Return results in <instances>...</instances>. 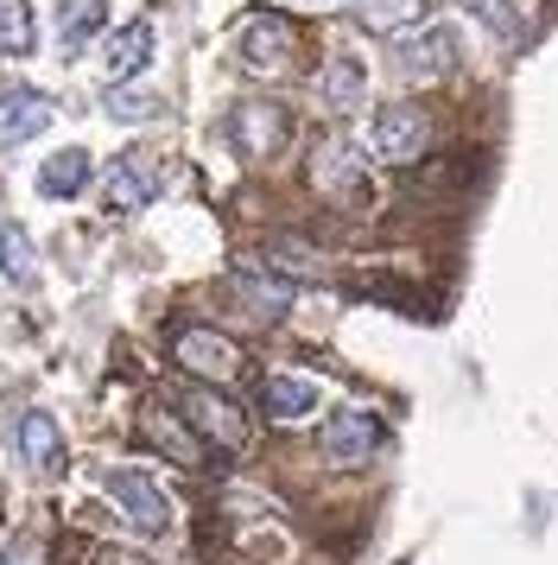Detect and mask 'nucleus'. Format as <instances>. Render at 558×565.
Wrapping results in <instances>:
<instances>
[{
	"instance_id": "5701e85b",
	"label": "nucleus",
	"mask_w": 558,
	"mask_h": 565,
	"mask_svg": "<svg viewBox=\"0 0 558 565\" xmlns=\"http://www.w3.org/2000/svg\"><path fill=\"white\" fill-rule=\"evenodd\" d=\"M0 57H32V7L0 0Z\"/></svg>"
},
{
	"instance_id": "0eeeda50",
	"label": "nucleus",
	"mask_w": 558,
	"mask_h": 565,
	"mask_svg": "<svg viewBox=\"0 0 558 565\" xmlns=\"http://www.w3.org/2000/svg\"><path fill=\"white\" fill-rule=\"evenodd\" d=\"M159 184H165V166L152 153H121L108 166V179H101V204L115 216H133V210H147L159 198Z\"/></svg>"
},
{
	"instance_id": "bb28decb",
	"label": "nucleus",
	"mask_w": 558,
	"mask_h": 565,
	"mask_svg": "<svg viewBox=\"0 0 558 565\" xmlns=\"http://www.w3.org/2000/svg\"><path fill=\"white\" fill-rule=\"evenodd\" d=\"M311 7H330V0H311Z\"/></svg>"
},
{
	"instance_id": "1a4fd4ad",
	"label": "nucleus",
	"mask_w": 558,
	"mask_h": 565,
	"mask_svg": "<svg viewBox=\"0 0 558 565\" xmlns=\"http://www.w3.org/2000/svg\"><path fill=\"white\" fill-rule=\"evenodd\" d=\"M223 134H228V147H235L242 159H267V153H279V140L292 134V121H286L279 103H242L223 121Z\"/></svg>"
},
{
	"instance_id": "f8f14e48",
	"label": "nucleus",
	"mask_w": 558,
	"mask_h": 565,
	"mask_svg": "<svg viewBox=\"0 0 558 565\" xmlns=\"http://www.w3.org/2000/svg\"><path fill=\"white\" fill-rule=\"evenodd\" d=\"M318 382L311 375H267L260 382V413L273 419V426H292V419H311L318 413Z\"/></svg>"
},
{
	"instance_id": "6ab92c4d",
	"label": "nucleus",
	"mask_w": 558,
	"mask_h": 565,
	"mask_svg": "<svg viewBox=\"0 0 558 565\" xmlns=\"http://www.w3.org/2000/svg\"><path fill=\"white\" fill-rule=\"evenodd\" d=\"M362 96H368V71L355 57H330L324 71H318V103L350 115V108H362Z\"/></svg>"
},
{
	"instance_id": "9d476101",
	"label": "nucleus",
	"mask_w": 558,
	"mask_h": 565,
	"mask_svg": "<svg viewBox=\"0 0 558 565\" xmlns=\"http://www.w3.org/2000/svg\"><path fill=\"white\" fill-rule=\"evenodd\" d=\"M13 451H20V463L32 477H57L64 470V426L45 407H25L20 426H13Z\"/></svg>"
},
{
	"instance_id": "9b49d317",
	"label": "nucleus",
	"mask_w": 558,
	"mask_h": 565,
	"mask_svg": "<svg viewBox=\"0 0 558 565\" xmlns=\"http://www.w3.org/2000/svg\"><path fill=\"white\" fill-rule=\"evenodd\" d=\"M51 128V96L32 83H0V147H25Z\"/></svg>"
},
{
	"instance_id": "7ed1b4c3",
	"label": "nucleus",
	"mask_w": 558,
	"mask_h": 565,
	"mask_svg": "<svg viewBox=\"0 0 558 565\" xmlns=\"http://www.w3.org/2000/svg\"><path fill=\"white\" fill-rule=\"evenodd\" d=\"M101 489H108V502L121 509V521L133 534H165L172 527V502H165V489L152 483L147 470H101Z\"/></svg>"
},
{
	"instance_id": "a211bd4d",
	"label": "nucleus",
	"mask_w": 558,
	"mask_h": 565,
	"mask_svg": "<svg viewBox=\"0 0 558 565\" xmlns=\"http://www.w3.org/2000/svg\"><path fill=\"white\" fill-rule=\"evenodd\" d=\"M101 64H108V83L140 77V71L152 64V26H147V20H133V26L115 32V39H108V57H101Z\"/></svg>"
},
{
	"instance_id": "6e6552de",
	"label": "nucleus",
	"mask_w": 558,
	"mask_h": 565,
	"mask_svg": "<svg viewBox=\"0 0 558 565\" xmlns=\"http://www.w3.org/2000/svg\"><path fill=\"white\" fill-rule=\"evenodd\" d=\"M431 147V121L426 108L412 103H387L375 115V159H387V166H412V159Z\"/></svg>"
},
{
	"instance_id": "39448f33",
	"label": "nucleus",
	"mask_w": 558,
	"mask_h": 565,
	"mask_svg": "<svg viewBox=\"0 0 558 565\" xmlns=\"http://www.w3.org/2000/svg\"><path fill=\"white\" fill-rule=\"evenodd\" d=\"M235 52L248 64L254 77H279L292 52H299V39H292V20L286 13H248L242 26H235Z\"/></svg>"
},
{
	"instance_id": "4be33fe9",
	"label": "nucleus",
	"mask_w": 558,
	"mask_h": 565,
	"mask_svg": "<svg viewBox=\"0 0 558 565\" xmlns=\"http://www.w3.org/2000/svg\"><path fill=\"white\" fill-rule=\"evenodd\" d=\"M463 7L482 20V32H489V39H502L507 52H521V45H527V26H521V13H514L507 0H463Z\"/></svg>"
},
{
	"instance_id": "dca6fc26",
	"label": "nucleus",
	"mask_w": 558,
	"mask_h": 565,
	"mask_svg": "<svg viewBox=\"0 0 558 565\" xmlns=\"http://www.w3.org/2000/svg\"><path fill=\"white\" fill-rule=\"evenodd\" d=\"M83 184H89V153L83 147H64V153H51L39 166V198H51V204H71Z\"/></svg>"
},
{
	"instance_id": "f03ea898",
	"label": "nucleus",
	"mask_w": 558,
	"mask_h": 565,
	"mask_svg": "<svg viewBox=\"0 0 558 565\" xmlns=\"http://www.w3.org/2000/svg\"><path fill=\"white\" fill-rule=\"evenodd\" d=\"M457 26H444V20H431V26L419 32H400L394 39V77L400 83H438L457 71Z\"/></svg>"
},
{
	"instance_id": "423d86ee",
	"label": "nucleus",
	"mask_w": 558,
	"mask_h": 565,
	"mask_svg": "<svg viewBox=\"0 0 558 565\" xmlns=\"http://www.w3.org/2000/svg\"><path fill=\"white\" fill-rule=\"evenodd\" d=\"M172 356H178V369H184L191 382L228 387L235 375H242V350H235L223 331H203V324H191V331L172 337Z\"/></svg>"
},
{
	"instance_id": "412c9836",
	"label": "nucleus",
	"mask_w": 558,
	"mask_h": 565,
	"mask_svg": "<svg viewBox=\"0 0 558 565\" xmlns=\"http://www.w3.org/2000/svg\"><path fill=\"white\" fill-rule=\"evenodd\" d=\"M0 274L13 286H32L39 280V255H32V235L13 223V216H0Z\"/></svg>"
},
{
	"instance_id": "f257e3e1",
	"label": "nucleus",
	"mask_w": 558,
	"mask_h": 565,
	"mask_svg": "<svg viewBox=\"0 0 558 565\" xmlns=\"http://www.w3.org/2000/svg\"><path fill=\"white\" fill-rule=\"evenodd\" d=\"M178 413H184V426H191L197 438H210L216 451H248L254 419L235 407L216 382H191L184 394H178Z\"/></svg>"
},
{
	"instance_id": "393cba45",
	"label": "nucleus",
	"mask_w": 558,
	"mask_h": 565,
	"mask_svg": "<svg viewBox=\"0 0 558 565\" xmlns=\"http://www.w3.org/2000/svg\"><path fill=\"white\" fill-rule=\"evenodd\" d=\"M83 565H152L140 546H89V559Z\"/></svg>"
},
{
	"instance_id": "aec40b11",
	"label": "nucleus",
	"mask_w": 558,
	"mask_h": 565,
	"mask_svg": "<svg viewBox=\"0 0 558 565\" xmlns=\"http://www.w3.org/2000/svg\"><path fill=\"white\" fill-rule=\"evenodd\" d=\"M355 20L368 32H412L419 20H426V0H355Z\"/></svg>"
},
{
	"instance_id": "20e7f679",
	"label": "nucleus",
	"mask_w": 558,
	"mask_h": 565,
	"mask_svg": "<svg viewBox=\"0 0 558 565\" xmlns=\"http://www.w3.org/2000/svg\"><path fill=\"white\" fill-rule=\"evenodd\" d=\"M380 445H387V426H380L368 407H336L324 426H318V451H324L330 463H343V470H362Z\"/></svg>"
},
{
	"instance_id": "b1692460",
	"label": "nucleus",
	"mask_w": 558,
	"mask_h": 565,
	"mask_svg": "<svg viewBox=\"0 0 558 565\" xmlns=\"http://www.w3.org/2000/svg\"><path fill=\"white\" fill-rule=\"evenodd\" d=\"M108 121H152V115H159V96H152V89H121V83H115V89H108Z\"/></svg>"
},
{
	"instance_id": "a878e982",
	"label": "nucleus",
	"mask_w": 558,
	"mask_h": 565,
	"mask_svg": "<svg viewBox=\"0 0 558 565\" xmlns=\"http://www.w3.org/2000/svg\"><path fill=\"white\" fill-rule=\"evenodd\" d=\"M0 565H45V559H39V546H25V540H20V546H7V553H0Z\"/></svg>"
},
{
	"instance_id": "f3484780",
	"label": "nucleus",
	"mask_w": 558,
	"mask_h": 565,
	"mask_svg": "<svg viewBox=\"0 0 558 565\" xmlns=\"http://www.w3.org/2000/svg\"><path fill=\"white\" fill-rule=\"evenodd\" d=\"M101 26H108V0H57V45H64V57H76Z\"/></svg>"
},
{
	"instance_id": "4468645a",
	"label": "nucleus",
	"mask_w": 558,
	"mask_h": 565,
	"mask_svg": "<svg viewBox=\"0 0 558 565\" xmlns=\"http://www.w3.org/2000/svg\"><path fill=\"white\" fill-rule=\"evenodd\" d=\"M267 267H273L279 280H292V286H324L330 280V267L318 260V248H311V242H299V235H279V242H267Z\"/></svg>"
},
{
	"instance_id": "2eb2a0df",
	"label": "nucleus",
	"mask_w": 558,
	"mask_h": 565,
	"mask_svg": "<svg viewBox=\"0 0 558 565\" xmlns=\"http://www.w3.org/2000/svg\"><path fill=\"white\" fill-rule=\"evenodd\" d=\"M140 433H147V445H159L172 463H203V438L191 433V426H178L165 407H147V413H140Z\"/></svg>"
},
{
	"instance_id": "ddd939ff",
	"label": "nucleus",
	"mask_w": 558,
	"mask_h": 565,
	"mask_svg": "<svg viewBox=\"0 0 558 565\" xmlns=\"http://www.w3.org/2000/svg\"><path fill=\"white\" fill-rule=\"evenodd\" d=\"M362 179H368V166H362V153H355L350 140H324V147L311 153V184H318V191H330V198L362 191Z\"/></svg>"
}]
</instances>
